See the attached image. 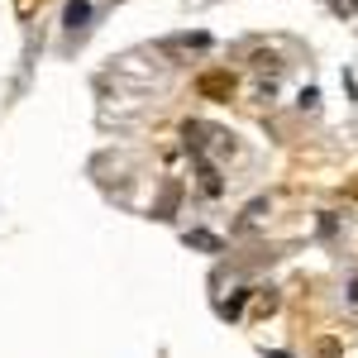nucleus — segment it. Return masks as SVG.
<instances>
[{
  "instance_id": "nucleus-1",
  "label": "nucleus",
  "mask_w": 358,
  "mask_h": 358,
  "mask_svg": "<svg viewBox=\"0 0 358 358\" xmlns=\"http://www.w3.org/2000/svg\"><path fill=\"white\" fill-rule=\"evenodd\" d=\"M196 91H201L206 101H229V96H234V77H229V72H201Z\"/></svg>"
},
{
  "instance_id": "nucleus-2",
  "label": "nucleus",
  "mask_w": 358,
  "mask_h": 358,
  "mask_svg": "<svg viewBox=\"0 0 358 358\" xmlns=\"http://www.w3.org/2000/svg\"><path fill=\"white\" fill-rule=\"evenodd\" d=\"M201 192H206V196H220V172H215L210 163H201Z\"/></svg>"
},
{
  "instance_id": "nucleus-3",
  "label": "nucleus",
  "mask_w": 358,
  "mask_h": 358,
  "mask_svg": "<svg viewBox=\"0 0 358 358\" xmlns=\"http://www.w3.org/2000/svg\"><path fill=\"white\" fill-rule=\"evenodd\" d=\"M86 20H91V5H86V0H77V5H67V24H72V29H82Z\"/></svg>"
},
{
  "instance_id": "nucleus-4",
  "label": "nucleus",
  "mask_w": 358,
  "mask_h": 358,
  "mask_svg": "<svg viewBox=\"0 0 358 358\" xmlns=\"http://www.w3.org/2000/svg\"><path fill=\"white\" fill-rule=\"evenodd\" d=\"M187 244H196V248H210V253H215V248H220V239H215V234H206V229H192V234H187Z\"/></svg>"
},
{
  "instance_id": "nucleus-5",
  "label": "nucleus",
  "mask_w": 358,
  "mask_h": 358,
  "mask_svg": "<svg viewBox=\"0 0 358 358\" xmlns=\"http://www.w3.org/2000/svg\"><path fill=\"white\" fill-rule=\"evenodd\" d=\"M210 38L206 34H182V38H172V48H206Z\"/></svg>"
},
{
  "instance_id": "nucleus-6",
  "label": "nucleus",
  "mask_w": 358,
  "mask_h": 358,
  "mask_svg": "<svg viewBox=\"0 0 358 358\" xmlns=\"http://www.w3.org/2000/svg\"><path fill=\"white\" fill-rule=\"evenodd\" d=\"M268 358H292V354H268Z\"/></svg>"
}]
</instances>
